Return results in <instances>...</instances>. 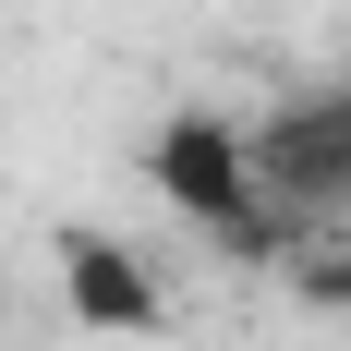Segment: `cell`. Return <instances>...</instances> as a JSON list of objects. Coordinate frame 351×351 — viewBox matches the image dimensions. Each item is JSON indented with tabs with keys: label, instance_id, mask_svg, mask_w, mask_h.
I'll return each instance as SVG.
<instances>
[{
	"label": "cell",
	"instance_id": "6da1fadb",
	"mask_svg": "<svg viewBox=\"0 0 351 351\" xmlns=\"http://www.w3.org/2000/svg\"><path fill=\"white\" fill-rule=\"evenodd\" d=\"M145 194L182 206L218 254H267L279 243V194H267V158H254L243 109H206V97L170 109V121L145 134Z\"/></svg>",
	"mask_w": 351,
	"mask_h": 351
},
{
	"label": "cell",
	"instance_id": "7a4b0ae2",
	"mask_svg": "<svg viewBox=\"0 0 351 351\" xmlns=\"http://www.w3.org/2000/svg\"><path fill=\"white\" fill-rule=\"evenodd\" d=\"M49 254H61V315H73V327H97V339L170 327V291H158V267H145L121 230H85V218H73Z\"/></svg>",
	"mask_w": 351,
	"mask_h": 351
},
{
	"label": "cell",
	"instance_id": "3957f363",
	"mask_svg": "<svg viewBox=\"0 0 351 351\" xmlns=\"http://www.w3.org/2000/svg\"><path fill=\"white\" fill-rule=\"evenodd\" d=\"M254 158H267V194L303 218H339L351 206V97H291L254 121Z\"/></svg>",
	"mask_w": 351,
	"mask_h": 351
}]
</instances>
